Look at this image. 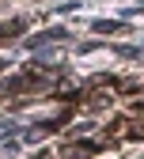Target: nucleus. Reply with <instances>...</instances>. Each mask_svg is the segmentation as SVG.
I'll return each instance as SVG.
<instances>
[{"label": "nucleus", "instance_id": "f257e3e1", "mask_svg": "<svg viewBox=\"0 0 144 159\" xmlns=\"http://www.w3.org/2000/svg\"><path fill=\"white\" fill-rule=\"evenodd\" d=\"M46 84V72L42 68H30V72H23V76H15L12 84H8V91L12 95H23V91H34V87H42Z\"/></svg>", "mask_w": 144, "mask_h": 159}, {"label": "nucleus", "instance_id": "f03ea898", "mask_svg": "<svg viewBox=\"0 0 144 159\" xmlns=\"http://www.w3.org/2000/svg\"><path fill=\"white\" fill-rule=\"evenodd\" d=\"M19 30H23V23H4V27H0V38H8V34H19Z\"/></svg>", "mask_w": 144, "mask_h": 159}]
</instances>
